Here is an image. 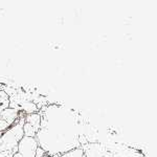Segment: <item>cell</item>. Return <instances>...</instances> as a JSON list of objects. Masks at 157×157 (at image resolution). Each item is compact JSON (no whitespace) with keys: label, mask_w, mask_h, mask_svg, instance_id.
I'll list each match as a JSON object with an SVG mask.
<instances>
[{"label":"cell","mask_w":157,"mask_h":157,"mask_svg":"<svg viewBox=\"0 0 157 157\" xmlns=\"http://www.w3.org/2000/svg\"><path fill=\"white\" fill-rule=\"evenodd\" d=\"M38 112L41 115V126L35 138L47 155H62L81 147L78 138L83 116L77 111L50 103Z\"/></svg>","instance_id":"cell-1"},{"label":"cell","mask_w":157,"mask_h":157,"mask_svg":"<svg viewBox=\"0 0 157 157\" xmlns=\"http://www.w3.org/2000/svg\"><path fill=\"white\" fill-rule=\"evenodd\" d=\"M46 155V152L44 151V149H42L41 147H38L36 150V157H44Z\"/></svg>","instance_id":"cell-8"},{"label":"cell","mask_w":157,"mask_h":157,"mask_svg":"<svg viewBox=\"0 0 157 157\" xmlns=\"http://www.w3.org/2000/svg\"><path fill=\"white\" fill-rule=\"evenodd\" d=\"M44 157H52V156H49V155H47V154H46V155H45Z\"/></svg>","instance_id":"cell-10"},{"label":"cell","mask_w":157,"mask_h":157,"mask_svg":"<svg viewBox=\"0 0 157 157\" xmlns=\"http://www.w3.org/2000/svg\"><path fill=\"white\" fill-rule=\"evenodd\" d=\"M61 157H85V156H84L83 149L81 147H78V148H75L72 150L66 152V153L62 154Z\"/></svg>","instance_id":"cell-7"},{"label":"cell","mask_w":157,"mask_h":157,"mask_svg":"<svg viewBox=\"0 0 157 157\" xmlns=\"http://www.w3.org/2000/svg\"><path fill=\"white\" fill-rule=\"evenodd\" d=\"M41 126V115L39 112L32 113V114H24L23 132L24 136L27 137H36Z\"/></svg>","instance_id":"cell-4"},{"label":"cell","mask_w":157,"mask_h":157,"mask_svg":"<svg viewBox=\"0 0 157 157\" xmlns=\"http://www.w3.org/2000/svg\"><path fill=\"white\" fill-rule=\"evenodd\" d=\"M85 157H108L109 152L101 143H87L81 146Z\"/></svg>","instance_id":"cell-5"},{"label":"cell","mask_w":157,"mask_h":157,"mask_svg":"<svg viewBox=\"0 0 157 157\" xmlns=\"http://www.w3.org/2000/svg\"><path fill=\"white\" fill-rule=\"evenodd\" d=\"M23 124L24 114H22L14 125L2 132V135L0 136V153L3 152L15 153L17 151L20 140L24 137Z\"/></svg>","instance_id":"cell-2"},{"label":"cell","mask_w":157,"mask_h":157,"mask_svg":"<svg viewBox=\"0 0 157 157\" xmlns=\"http://www.w3.org/2000/svg\"><path fill=\"white\" fill-rule=\"evenodd\" d=\"M14 153L12 152H3V153H0V157H13Z\"/></svg>","instance_id":"cell-9"},{"label":"cell","mask_w":157,"mask_h":157,"mask_svg":"<svg viewBox=\"0 0 157 157\" xmlns=\"http://www.w3.org/2000/svg\"><path fill=\"white\" fill-rule=\"evenodd\" d=\"M22 114H23V113H21L19 110H17V109L7 107L0 112V118L3 120L4 121H6L10 126H12L18 121V118Z\"/></svg>","instance_id":"cell-6"},{"label":"cell","mask_w":157,"mask_h":157,"mask_svg":"<svg viewBox=\"0 0 157 157\" xmlns=\"http://www.w3.org/2000/svg\"><path fill=\"white\" fill-rule=\"evenodd\" d=\"M38 147L39 145L36 138L24 136L20 140L17 151L14 153L13 157H36V150Z\"/></svg>","instance_id":"cell-3"}]
</instances>
